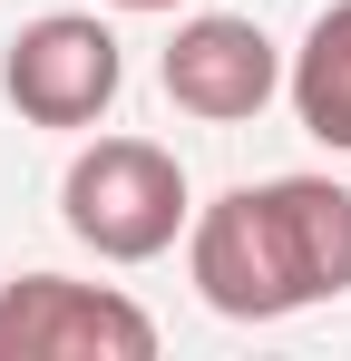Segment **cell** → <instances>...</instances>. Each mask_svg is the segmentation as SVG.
<instances>
[{"mask_svg":"<svg viewBox=\"0 0 351 361\" xmlns=\"http://www.w3.org/2000/svg\"><path fill=\"white\" fill-rule=\"evenodd\" d=\"M185 274L225 322H283L351 293V185L264 176L185 225Z\"/></svg>","mask_w":351,"mask_h":361,"instance_id":"obj_1","label":"cell"},{"mask_svg":"<svg viewBox=\"0 0 351 361\" xmlns=\"http://www.w3.org/2000/svg\"><path fill=\"white\" fill-rule=\"evenodd\" d=\"M58 215H68V235L88 244L98 264H156L195 225L185 166L156 137H98V147H78L68 176H58Z\"/></svg>","mask_w":351,"mask_h":361,"instance_id":"obj_2","label":"cell"},{"mask_svg":"<svg viewBox=\"0 0 351 361\" xmlns=\"http://www.w3.org/2000/svg\"><path fill=\"white\" fill-rule=\"evenodd\" d=\"M127 88V49L98 10H49L0 49V98L30 127H98Z\"/></svg>","mask_w":351,"mask_h":361,"instance_id":"obj_3","label":"cell"},{"mask_svg":"<svg viewBox=\"0 0 351 361\" xmlns=\"http://www.w3.org/2000/svg\"><path fill=\"white\" fill-rule=\"evenodd\" d=\"M0 361H156V322L117 283L20 274L0 283Z\"/></svg>","mask_w":351,"mask_h":361,"instance_id":"obj_4","label":"cell"},{"mask_svg":"<svg viewBox=\"0 0 351 361\" xmlns=\"http://www.w3.org/2000/svg\"><path fill=\"white\" fill-rule=\"evenodd\" d=\"M273 88H283V59H273V39L244 20V10H195V20H176L166 39V98L185 118L205 127H244L273 108Z\"/></svg>","mask_w":351,"mask_h":361,"instance_id":"obj_5","label":"cell"},{"mask_svg":"<svg viewBox=\"0 0 351 361\" xmlns=\"http://www.w3.org/2000/svg\"><path fill=\"white\" fill-rule=\"evenodd\" d=\"M283 98H292V118H302V137H322L332 157H351V0H332L302 30V49L283 68Z\"/></svg>","mask_w":351,"mask_h":361,"instance_id":"obj_6","label":"cell"},{"mask_svg":"<svg viewBox=\"0 0 351 361\" xmlns=\"http://www.w3.org/2000/svg\"><path fill=\"white\" fill-rule=\"evenodd\" d=\"M108 10H176V0H108Z\"/></svg>","mask_w":351,"mask_h":361,"instance_id":"obj_7","label":"cell"}]
</instances>
